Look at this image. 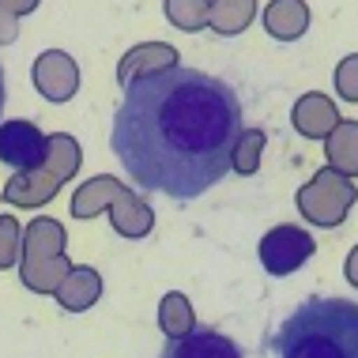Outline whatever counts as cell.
Listing matches in <instances>:
<instances>
[{
  "label": "cell",
  "mask_w": 358,
  "mask_h": 358,
  "mask_svg": "<svg viewBox=\"0 0 358 358\" xmlns=\"http://www.w3.org/2000/svg\"><path fill=\"white\" fill-rule=\"evenodd\" d=\"M241 102L230 83L200 69L148 72L124 87L110 148L140 189L192 200L234 166Z\"/></svg>",
  "instance_id": "6da1fadb"
},
{
  "label": "cell",
  "mask_w": 358,
  "mask_h": 358,
  "mask_svg": "<svg viewBox=\"0 0 358 358\" xmlns=\"http://www.w3.org/2000/svg\"><path fill=\"white\" fill-rule=\"evenodd\" d=\"M279 358H358V306L343 298H309L279 324Z\"/></svg>",
  "instance_id": "7a4b0ae2"
},
{
  "label": "cell",
  "mask_w": 358,
  "mask_h": 358,
  "mask_svg": "<svg viewBox=\"0 0 358 358\" xmlns=\"http://www.w3.org/2000/svg\"><path fill=\"white\" fill-rule=\"evenodd\" d=\"M313 249H317V241L302 227H275L260 241V264L272 275H290L313 257Z\"/></svg>",
  "instance_id": "3957f363"
},
{
  "label": "cell",
  "mask_w": 358,
  "mask_h": 358,
  "mask_svg": "<svg viewBox=\"0 0 358 358\" xmlns=\"http://www.w3.org/2000/svg\"><path fill=\"white\" fill-rule=\"evenodd\" d=\"M351 200H355V189L347 185L343 178H336L332 170H324L313 178V185L302 189L298 204H302V215L321 222V227H332V222L343 219V208L351 204Z\"/></svg>",
  "instance_id": "277c9868"
},
{
  "label": "cell",
  "mask_w": 358,
  "mask_h": 358,
  "mask_svg": "<svg viewBox=\"0 0 358 358\" xmlns=\"http://www.w3.org/2000/svg\"><path fill=\"white\" fill-rule=\"evenodd\" d=\"M159 358H245V355L230 336L215 332V328H189L185 336H173Z\"/></svg>",
  "instance_id": "5b68a950"
},
{
  "label": "cell",
  "mask_w": 358,
  "mask_h": 358,
  "mask_svg": "<svg viewBox=\"0 0 358 358\" xmlns=\"http://www.w3.org/2000/svg\"><path fill=\"white\" fill-rule=\"evenodd\" d=\"M42 155H45V140L31 121H8L0 129V162L27 170L34 162H42Z\"/></svg>",
  "instance_id": "8992f818"
},
{
  "label": "cell",
  "mask_w": 358,
  "mask_h": 358,
  "mask_svg": "<svg viewBox=\"0 0 358 358\" xmlns=\"http://www.w3.org/2000/svg\"><path fill=\"white\" fill-rule=\"evenodd\" d=\"M264 23H268V34L272 38L290 42V38H298L309 27V12L302 0H272V8L264 12Z\"/></svg>",
  "instance_id": "52a82bcc"
},
{
  "label": "cell",
  "mask_w": 358,
  "mask_h": 358,
  "mask_svg": "<svg viewBox=\"0 0 358 358\" xmlns=\"http://www.w3.org/2000/svg\"><path fill=\"white\" fill-rule=\"evenodd\" d=\"M336 121H340L336 110L328 106V99H321V94H309V99H302L294 106V124H298V132H306V136H324Z\"/></svg>",
  "instance_id": "ba28073f"
},
{
  "label": "cell",
  "mask_w": 358,
  "mask_h": 358,
  "mask_svg": "<svg viewBox=\"0 0 358 358\" xmlns=\"http://www.w3.org/2000/svg\"><path fill=\"white\" fill-rule=\"evenodd\" d=\"M249 15H253V0H219L211 19H215V31L238 34L241 27L249 23Z\"/></svg>",
  "instance_id": "9c48e42d"
},
{
  "label": "cell",
  "mask_w": 358,
  "mask_h": 358,
  "mask_svg": "<svg viewBox=\"0 0 358 358\" xmlns=\"http://www.w3.org/2000/svg\"><path fill=\"white\" fill-rule=\"evenodd\" d=\"M260 143H264V136H260V132H245V136L238 140V148H234V166H238L241 173L257 170V151H260Z\"/></svg>",
  "instance_id": "30bf717a"
},
{
  "label": "cell",
  "mask_w": 358,
  "mask_h": 358,
  "mask_svg": "<svg viewBox=\"0 0 358 358\" xmlns=\"http://www.w3.org/2000/svg\"><path fill=\"white\" fill-rule=\"evenodd\" d=\"M336 91H340L347 102H358V53L347 57L340 69H336Z\"/></svg>",
  "instance_id": "8fae6325"
},
{
  "label": "cell",
  "mask_w": 358,
  "mask_h": 358,
  "mask_svg": "<svg viewBox=\"0 0 358 358\" xmlns=\"http://www.w3.org/2000/svg\"><path fill=\"white\" fill-rule=\"evenodd\" d=\"M162 321H166V328H181V332H189V324H192L189 298L170 294V298H166V313H162ZM181 332H178V336H181Z\"/></svg>",
  "instance_id": "7c38bea8"
},
{
  "label": "cell",
  "mask_w": 358,
  "mask_h": 358,
  "mask_svg": "<svg viewBox=\"0 0 358 358\" xmlns=\"http://www.w3.org/2000/svg\"><path fill=\"white\" fill-rule=\"evenodd\" d=\"M0 110H4V72H0Z\"/></svg>",
  "instance_id": "4fadbf2b"
}]
</instances>
